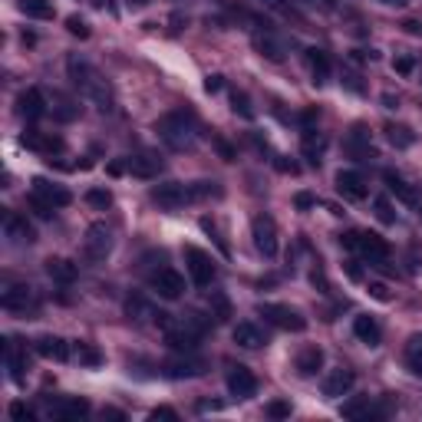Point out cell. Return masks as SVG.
<instances>
[{"label": "cell", "mask_w": 422, "mask_h": 422, "mask_svg": "<svg viewBox=\"0 0 422 422\" xmlns=\"http://www.w3.org/2000/svg\"><path fill=\"white\" fill-rule=\"evenodd\" d=\"M373 208H376V218L383 221V224H393L396 221V211H393V205H389V198H376Z\"/></svg>", "instance_id": "cell-41"}, {"label": "cell", "mask_w": 422, "mask_h": 422, "mask_svg": "<svg viewBox=\"0 0 422 422\" xmlns=\"http://www.w3.org/2000/svg\"><path fill=\"white\" fill-rule=\"evenodd\" d=\"M47 274L57 280V284H73L76 274H79V268L73 264V261H67V258H50L47 261Z\"/></svg>", "instance_id": "cell-24"}, {"label": "cell", "mask_w": 422, "mask_h": 422, "mask_svg": "<svg viewBox=\"0 0 422 422\" xmlns=\"http://www.w3.org/2000/svg\"><path fill=\"white\" fill-rule=\"evenodd\" d=\"M4 310H13V314H27V310H37V297H33V290L27 284H10L4 290V297H0Z\"/></svg>", "instance_id": "cell-12"}, {"label": "cell", "mask_w": 422, "mask_h": 422, "mask_svg": "<svg viewBox=\"0 0 422 422\" xmlns=\"http://www.w3.org/2000/svg\"><path fill=\"white\" fill-rule=\"evenodd\" d=\"M353 383H356V376L350 373V370H333V373L324 380V396H330V399H340V396H346L350 389H353Z\"/></svg>", "instance_id": "cell-20"}, {"label": "cell", "mask_w": 422, "mask_h": 422, "mask_svg": "<svg viewBox=\"0 0 422 422\" xmlns=\"http://www.w3.org/2000/svg\"><path fill=\"white\" fill-rule=\"evenodd\" d=\"M340 416H343V419H370V416H376V409L370 406V399L353 396V399H346V403L340 406Z\"/></svg>", "instance_id": "cell-29"}, {"label": "cell", "mask_w": 422, "mask_h": 422, "mask_svg": "<svg viewBox=\"0 0 422 422\" xmlns=\"http://www.w3.org/2000/svg\"><path fill=\"white\" fill-rule=\"evenodd\" d=\"M192 192H195V198H211V195L218 198L221 188H218V182H195V185H192Z\"/></svg>", "instance_id": "cell-43"}, {"label": "cell", "mask_w": 422, "mask_h": 422, "mask_svg": "<svg viewBox=\"0 0 422 422\" xmlns=\"http://www.w3.org/2000/svg\"><path fill=\"white\" fill-rule=\"evenodd\" d=\"M17 113L33 122V119H43V115L50 113V103H47V96H43L37 86H30V89H23V93L17 96Z\"/></svg>", "instance_id": "cell-11"}, {"label": "cell", "mask_w": 422, "mask_h": 422, "mask_svg": "<svg viewBox=\"0 0 422 422\" xmlns=\"http://www.w3.org/2000/svg\"><path fill=\"white\" fill-rule=\"evenodd\" d=\"M353 333L360 336L363 343H370V346H376V343H380V336H383V333H380V324H376L370 314L356 316V320H353Z\"/></svg>", "instance_id": "cell-27"}, {"label": "cell", "mask_w": 422, "mask_h": 422, "mask_svg": "<svg viewBox=\"0 0 422 422\" xmlns=\"http://www.w3.org/2000/svg\"><path fill=\"white\" fill-rule=\"evenodd\" d=\"M370 294H373L376 300H389V290H386V284H370Z\"/></svg>", "instance_id": "cell-50"}, {"label": "cell", "mask_w": 422, "mask_h": 422, "mask_svg": "<svg viewBox=\"0 0 422 422\" xmlns=\"http://www.w3.org/2000/svg\"><path fill=\"white\" fill-rule=\"evenodd\" d=\"M10 416H17V419H33V409L23 406V403H13L10 406Z\"/></svg>", "instance_id": "cell-47"}, {"label": "cell", "mask_w": 422, "mask_h": 422, "mask_svg": "<svg viewBox=\"0 0 422 422\" xmlns=\"http://www.w3.org/2000/svg\"><path fill=\"white\" fill-rule=\"evenodd\" d=\"M103 419H125L119 409H103Z\"/></svg>", "instance_id": "cell-53"}, {"label": "cell", "mask_w": 422, "mask_h": 422, "mask_svg": "<svg viewBox=\"0 0 422 422\" xmlns=\"http://www.w3.org/2000/svg\"><path fill=\"white\" fill-rule=\"evenodd\" d=\"M67 30L73 33V37H79V40L89 37V27H86V20H83V17H69L67 20Z\"/></svg>", "instance_id": "cell-44"}, {"label": "cell", "mask_w": 422, "mask_h": 422, "mask_svg": "<svg viewBox=\"0 0 422 422\" xmlns=\"http://www.w3.org/2000/svg\"><path fill=\"white\" fill-rule=\"evenodd\" d=\"M165 373L172 376V380H192V376L205 373V360H198V356H192V353L175 356V360L165 363Z\"/></svg>", "instance_id": "cell-15"}, {"label": "cell", "mask_w": 422, "mask_h": 422, "mask_svg": "<svg viewBox=\"0 0 422 422\" xmlns=\"http://www.w3.org/2000/svg\"><path fill=\"white\" fill-rule=\"evenodd\" d=\"M4 231H7V238L17 241V244H30V241H37V231H33V224H30L23 215H13V211H7V215H4Z\"/></svg>", "instance_id": "cell-17"}, {"label": "cell", "mask_w": 422, "mask_h": 422, "mask_svg": "<svg viewBox=\"0 0 422 422\" xmlns=\"http://www.w3.org/2000/svg\"><path fill=\"white\" fill-rule=\"evenodd\" d=\"M258 314L268 320V324L280 326V330H294V333H300L304 326H307V320L300 316V310L287 307V304H261Z\"/></svg>", "instance_id": "cell-5"}, {"label": "cell", "mask_w": 422, "mask_h": 422, "mask_svg": "<svg viewBox=\"0 0 422 422\" xmlns=\"http://www.w3.org/2000/svg\"><path fill=\"white\" fill-rule=\"evenodd\" d=\"M165 340H169V346H172V350H178V353H195V346H198L202 333H195L192 326L178 324V326H169Z\"/></svg>", "instance_id": "cell-18"}, {"label": "cell", "mask_w": 422, "mask_h": 422, "mask_svg": "<svg viewBox=\"0 0 422 422\" xmlns=\"http://www.w3.org/2000/svg\"><path fill=\"white\" fill-rule=\"evenodd\" d=\"M152 419H178V413L175 409H169V406H159V409H152Z\"/></svg>", "instance_id": "cell-49"}, {"label": "cell", "mask_w": 422, "mask_h": 422, "mask_svg": "<svg viewBox=\"0 0 422 422\" xmlns=\"http://www.w3.org/2000/svg\"><path fill=\"white\" fill-rule=\"evenodd\" d=\"M383 4H389V7H403L406 0H383Z\"/></svg>", "instance_id": "cell-55"}, {"label": "cell", "mask_w": 422, "mask_h": 422, "mask_svg": "<svg viewBox=\"0 0 422 422\" xmlns=\"http://www.w3.org/2000/svg\"><path fill=\"white\" fill-rule=\"evenodd\" d=\"M406 363L416 376H422V333H416L409 343H406Z\"/></svg>", "instance_id": "cell-34"}, {"label": "cell", "mask_w": 422, "mask_h": 422, "mask_svg": "<svg viewBox=\"0 0 422 422\" xmlns=\"http://www.w3.org/2000/svg\"><path fill=\"white\" fill-rule=\"evenodd\" d=\"M205 89H208V93H218V89H221V76H208Z\"/></svg>", "instance_id": "cell-51"}, {"label": "cell", "mask_w": 422, "mask_h": 422, "mask_svg": "<svg viewBox=\"0 0 422 422\" xmlns=\"http://www.w3.org/2000/svg\"><path fill=\"white\" fill-rule=\"evenodd\" d=\"M86 202L89 205H93V208H109V205H113V195H109V192H106V188H89V192H86Z\"/></svg>", "instance_id": "cell-40"}, {"label": "cell", "mask_w": 422, "mask_h": 422, "mask_svg": "<svg viewBox=\"0 0 422 422\" xmlns=\"http://www.w3.org/2000/svg\"><path fill=\"white\" fill-rule=\"evenodd\" d=\"M264 7H270V10H287V4L284 0H261Z\"/></svg>", "instance_id": "cell-52"}, {"label": "cell", "mask_w": 422, "mask_h": 422, "mask_svg": "<svg viewBox=\"0 0 422 422\" xmlns=\"http://www.w3.org/2000/svg\"><path fill=\"white\" fill-rule=\"evenodd\" d=\"M234 343L244 346V350H258V346H264V333L254 324H238L234 326Z\"/></svg>", "instance_id": "cell-28"}, {"label": "cell", "mask_w": 422, "mask_h": 422, "mask_svg": "<svg viewBox=\"0 0 422 422\" xmlns=\"http://www.w3.org/2000/svg\"><path fill=\"white\" fill-rule=\"evenodd\" d=\"M324 366V350L320 346H304L297 353V373L300 376H314Z\"/></svg>", "instance_id": "cell-25"}, {"label": "cell", "mask_w": 422, "mask_h": 422, "mask_svg": "<svg viewBox=\"0 0 422 422\" xmlns=\"http://www.w3.org/2000/svg\"><path fill=\"white\" fill-rule=\"evenodd\" d=\"M53 115H57V119H63V122H69V119H76L79 115V109L73 103H69V99H63V96H53Z\"/></svg>", "instance_id": "cell-38"}, {"label": "cell", "mask_w": 422, "mask_h": 422, "mask_svg": "<svg viewBox=\"0 0 422 422\" xmlns=\"http://www.w3.org/2000/svg\"><path fill=\"white\" fill-rule=\"evenodd\" d=\"M152 202L165 211H178L185 208L188 202H195V192L192 185H182V182H162L152 188Z\"/></svg>", "instance_id": "cell-4"}, {"label": "cell", "mask_w": 422, "mask_h": 422, "mask_svg": "<svg viewBox=\"0 0 422 422\" xmlns=\"http://www.w3.org/2000/svg\"><path fill=\"white\" fill-rule=\"evenodd\" d=\"M109 251H113V231L106 228L103 221L89 224L86 238H83V254H86L89 261H106L109 258Z\"/></svg>", "instance_id": "cell-6"}, {"label": "cell", "mask_w": 422, "mask_h": 422, "mask_svg": "<svg viewBox=\"0 0 422 422\" xmlns=\"http://www.w3.org/2000/svg\"><path fill=\"white\" fill-rule=\"evenodd\" d=\"M149 284H152V290L159 294L162 300H178L185 294V278L178 274L175 268H159L152 270V278H149Z\"/></svg>", "instance_id": "cell-7"}, {"label": "cell", "mask_w": 422, "mask_h": 422, "mask_svg": "<svg viewBox=\"0 0 422 422\" xmlns=\"http://www.w3.org/2000/svg\"><path fill=\"white\" fill-rule=\"evenodd\" d=\"M125 169H129L135 178H159L162 169H165V162L152 152H139V155H132V159L125 162Z\"/></svg>", "instance_id": "cell-16"}, {"label": "cell", "mask_w": 422, "mask_h": 422, "mask_svg": "<svg viewBox=\"0 0 422 422\" xmlns=\"http://www.w3.org/2000/svg\"><path fill=\"white\" fill-rule=\"evenodd\" d=\"M231 109H234V113H238V115H244V119H254V109H251V99L244 96V93H234V96H231Z\"/></svg>", "instance_id": "cell-42"}, {"label": "cell", "mask_w": 422, "mask_h": 422, "mask_svg": "<svg viewBox=\"0 0 422 422\" xmlns=\"http://www.w3.org/2000/svg\"><path fill=\"white\" fill-rule=\"evenodd\" d=\"M155 132L169 149L175 152H185L192 149L195 139H198V125H195V115L185 113V109H175V113H165L159 122H155Z\"/></svg>", "instance_id": "cell-2"}, {"label": "cell", "mask_w": 422, "mask_h": 422, "mask_svg": "<svg viewBox=\"0 0 422 422\" xmlns=\"http://www.w3.org/2000/svg\"><path fill=\"white\" fill-rule=\"evenodd\" d=\"M20 7L27 10L30 17H37V20H50V17H53V0H20Z\"/></svg>", "instance_id": "cell-35"}, {"label": "cell", "mask_w": 422, "mask_h": 422, "mask_svg": "<svg viewBox=\"0 0 422 422\" xmlns=\"http://www.w3.org/2000/svg\"><path fill=\"white\" fill-rule=\"evenodd\" d=\"M419 215H422V211H419Z\"/></svg>", "instance_id": "cell-56"}, {"label": "cell", "mask_w": 422, "mask_h": 422, "mask_svg": "<svg viewBox=\"0 0 422 422\" xmlns=\"http://www.w3.org/2000/svg\"><path fill=\"white\" fill-rule=\"evenodd\" d=\"M268 416H270V419H287V416H290V403H284V399L268 403Z\"/></svg>", "instance_id": "cell-45"}, {"label": "cell", "mask_w": 422, "mask_h": 422, "mask_svg": "<svg viewBox=\"0 0 422 422\" xmlns=\"http://www.w3.org/2000/svg\"><path fill=\"white\" fill-rule=\"evenodd\" d=\"M336 192L343 195L346 202H363L370 188H366V178L360 172L343 169V172H336Z\"/></svg>", "instance_id": "cell-13"}, {"label": "cell", "mask_w": 422, "mask_h": 422, "mask_svg": "<svg viewBox=\"0 0 422 422\" xmlns=\"http://www.w3.org/2000/svg\"><path fill=\"white\" fill-rule=\"evenodd\" d=\"M310 4H316V7H324V10H330L336 4V0H310Z\"/></svg>", "instance_id": "cell-54"}, {"label": "cell", "mask_w": 422, "mask_h": 422, "mask_svg": "<svg viewBox=\"0 0 422 422\" xmlns=\"http://www.w3.org/2000/svg\"><path fill=\"white\" fill-rule=\"evenodd\" d=\"M228 393L234 399H251V396L258 393V376L251 373L248 366H231L228 373Z\"/></svg>", "instance_id": "cell-10"}, {"label": "cell", "mask_w": 422, "mask_h": 422, "mask_svg": "<svg viewBox=\"0 0 422 422\" xmlns=\"http://www.w3.org/2000/svg\"><path fill=\"white\" fill-rule=\"evenodd\" d=\"M304 59H307V69H310V76H314V83H326V76H330V57H326L324 50L310 47L304 53Z\"/></svg>", "instance_id": "cell-22"}, {"label": "cell", "mask_w": 422, "mask_h": 422, "mask_svg": "<svg viewBox=\"0 0 422 422\" xmlns=\"http://www.w3.org/2000/svg\"><path fill=\"white\" fill-rule=\"evenodd\" d=\"M254 47H258V53L261 57H268V59H274V63H280L284 59V43H280L270 30H264V33H254Z\"/></svg>", "instance_id": "cell-23"}, {"label": "cell", "mask_w": 422, "mask_h": 422, "mask_svg": "<svg viewBox=\"0 0 422 422\" xmlns=\"http://www.w3.org/2000/svg\"><path fill=\"white\" fill-rule=\"evenodd\" d=\"M294 205H297L300 211H310V208H314V205H316V198H314V195H310V192H300L297 198H294Z\"/></svg>", "instance_id": "cell-46"}, {"label": "cell", "mask_w": 422, "mask_h": 422, "mask_svg": "<svg viewBox=\"0 0 422 422\" xmlns=\"http://www.w3.org/2000/svg\"><path fill=\"white\" fill-rule=\"evenodd\" d=\"M251 234H254V248L264 254V258H274L278 254V224L270 215H258L254 224H251Z\"/></svg>", "instance_id": "cell-8"}, {"label": "cell", "mask_w": 422, "mask_h": 422, "mask_svg": "<svg viewBox=\"0 0 422 422\" xmlns=\"http://www.w3.org/2000/svg\"><path fill=\"white\" fill-rule=\"evenodd\" d=\"M69 202H73L69 188H63V185H57V182H47V178H33L30 205H33V211H37L40 218H53V211L67 208Z\"/></svg>", "instance_id": "cell-3"}, {"label": "cell", "mask_w": 422, "mask_h": 422, "mask_svg": "<svg viewBox=\"0 0 422 422\" xmlns=\"http://www.w3.org/2000/svg\"><path fill=\"white\" fill-rule=\"evenodd\" d=\"M356 248L363 251V258L370 261V264H386V261H389V244H386L380 234H373V231H370V234H360V244H356Z\"/></svg>", "instance_id": "cell-19"}, {"label": "cell", "mask_w": 422, "mask_h": 422, "mask_svg": "<svg viewBox=\"0 0 422 422\" xmlns=\"http://www.w3.org/2000/svg\"><path fill=\"white\" fill-rule=\"evenodd\" d=\"M185 261H188V274H192V280L198 284V287H208L211 280H215V274H218V268H215V261L205 254L202 248H185Z\"/></svg>", "instance_id": "cell-9"}, {"label": "cell", "mask_w": 422, "mask_h": 422, "mask_svg": "<svg viewBox=\"0 0 422 422\" xmlns=\"http://www.w3.org/2000/svg\"><path fill=\"white\" fill-rule=\"evenodd\" d=\"M125 314H129V316H155V310L149 307L139 294H132V297L125 300Z\"/></svg>", "instance_id": "cell-39"}, {"label": "cell", "mask_w": 422, "mask_h": 422, "mask_svg": "<svg viewBox=\"0 0 422 422\" xmlns=\"http://www.w3.org/2000/svg\"><path fill=\"white\" fill-rule=\"evenodd\" d=\"M23 145L33 149V152H40V155H59L63 149H67V142H63L57 132H40V129L23 132Z\"/></svg>", "instance_id": "cell-14"}, {"label": "cell", "mask_w": 422, "mask_h": 422, "mask_svg": "<svg viewBox=\"0 0 422 422\" xmlns=\"http://www.w3.org/2000/svg\"><path fill=\"white\" fill-rule=\"evenodd\" d=\"M69 360H76V363H83V366H99V363H103L99 350H96V346H89V343H73Z\"/></svg>", "instance_id": "cell-32"}, {"label": "cell", "mask_w": 422, "mask_h": 422, "mask_svg": "<svg viewBox=\"0 0 422 422\" xmlns=\"http://www.w3.org/2000/svg\"><path fill=\"white\" fill-rule=\"evenodd\" d=\"M383 178H386V185H389V192L393 195H399L403 202H416V192L406 185V178L403 175H396V172H383Z\"/></svg>", "instance_id": "cell-33"}, {"label": "cell", "mask_w": 422, "mask_h": 422, "mask_svg": "<svg viewBox=\"0 0 422 422\" xmlns=\"http://www.w3.org/2000/svg\"><path fill=\"white\" fill-rule=\"evenodd\" d=\"M324 149H326V139L320 132H316V129H307V132H304V155H307L310 162H320V155H324Z\"/></svg>", "instance_id": "cell-31"}, {"label": "cell", "mask_w": 422, "mask_h": 422, "mask_svg": "<svg viewBox=\"0 0 422 422\" xmlns=\"http://www.w3.org/2000/svg\"><path fill=\"white\" fill-rule=\"evenodd\" d=\"M37 353L43 356V360H69L73 343H67L63 336H40V340H37Z\"/></svg>", "instance_id": "cell-21"}, {"label": "cell", "mask_w": 422, "mask_h": 422, "mask_svg": "<svg viewBox=\"0 0 422 422\" xmlns=\"http://www.w3.org/2000/svg\"><path fill=\"white\" fill-rule=\"evenodd\" d=\"M4 356H7V366L10 373H13V380H23V370H27V353L17 346V340H4Z\"/></svg>", "instance_id": "cell-26"}, {"label": "cell", "mask_w": 422, "mask_h": 422, "mask_svg": "<svg viewBox=\"0 0 422 422\" xmlns=\"http://www.w3.org/2000/svg\"><path fill=\"white\" fill-rule=\"evenodd\" d=\"M83 416H89V403H86V399H63V403L57 406V419H63V422L83 419Z\"/></svg>", "instance_id": "cell-30"}, {"label": "cell", "mask_w": 422, "mask_h": 422, "mask_svg": "<svg viewBox=\"0 0 422 422\" xmlns=\"http://www.w3.org/2000/svg\"><path fill=\"white\" fill-rule=\"evenodd\" d=\"M211 316H215V320H228L231 316V304H228V297H224L221 290L211 294Z\"/></svg>", "instance_id": "cell-37"}, {"label": "cell", "mask_w": 422, "mask_h": 422, "mask_svg": "<svg viewBox=\"0 0 422 422\" xmlns=\"http://www.w3.org/2000/svg\"><path fill=\"white\" fill-rule=\"evenodd\" d=\"M393 67H396V73H399V76H409V73H413V59H409V57H399Z\"/></svg>", "instance_id": "cell-48"}, {"label": "cell", "mask_w": 422, "mask_h": 422, "mask_svg": "<svg viewBox=\"0 0 422 422\" xmlns=\"http://www.w3.org/2000/svg\"><path fill=\"white\" fill-rule=\"evenodd\" d=\"M67 73H69L73 86L79 89V96L83 99H89V103L96 106V109H103V113L106 109H113V86H109V79H106L86 57L73 53V57L67 59Z\"/></svg>", "instance_id": "cell-1"}, {"label": "cell", "mask_w": 422, "mask_h": 422, "mask_svg": "<svg viewBox=\"0 0 422 422\" xmlns=\"http://www.w3.org/2000/svg\"><path fill=\"white\" fill-rule=\"evenodd\" d=\"M386 135H389V142L396 145V149H409V145L416 142V135L406 129V125H386Z\"/></svg>", "instance_id": "cell-36"}]
</instances>
